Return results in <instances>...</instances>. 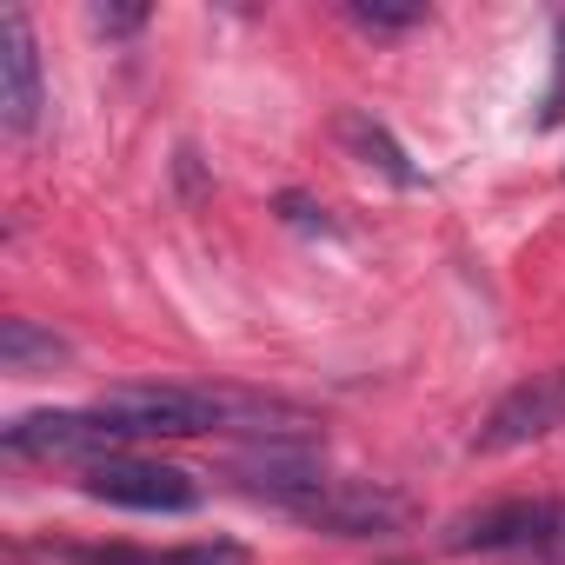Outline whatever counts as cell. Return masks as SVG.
Listing matches in <instances>:
<instances>
[{
    "label": "cell",
    "mask_w": 565,
    "mask_h": 565,
    "mask_svg": "<svg viewBox=\"0 0 565 565\" xmlns=\"http://www.w3.org/2000/svg\"><path fill=\"white\" fill-rule=\"evenodd\" d=\"M446 552L472 558H532V565H565V499H499L479 512H459L439 539Z\"/></svg>",
    "instance_id": "6da1fadb"
},
{
    "label": "cell",
    "mask_w": 565,
    "mask_h": 565,
    "mask_svg": "<svg viewBox=\"0 0 565 565\" xmlns=\"http://www.w3.org/2000/svg\"><path fill=\"white\" fill-rule=\"evenodd\" d=\"M134 439L140 433L127 419H114L107 406H94V413H21L0 433V446L14 459H74L81 472L100 466V459H120Z\"/></svg>",
    "instance_id": "7a4b0ae2"
},
{
    "label": "cell",
    "mask_w": 565,
    "mask_h": 565,
    "mask_svg": "<svg viewBox=\"0 0 565 565\" xmlns=\"http://www.w3.org/2000/svg\"><path fill=\"white\" fill-rule=\"evenodd\" d=\"M287 512L320 525V532H333V539H386V532H399L413 519V499L380 486V479H327L320 492L294 499Z\"/></svg>",
    "instance_id": "3957f363"
},
{
    "label": "cell",
    "mask_w": 565,
    "mask_h": 565,
    "mask_svg": "<svg viewBox=\"0 0 565 565\" xmlns=\"http://www.w3.org/2000/svg\"><path fill=\"white\" fill-rule=\"evenodd\" d=\"M226 479L259 492V499H273V505H294V499L327 486V446L313 433H300V439H253V446H239L226 459Z\"/></svg>",
    "instance_id": "277c9868"
},
{
    "label": "cell",
    "mask_w": 565,
    "mask_h": 565,
    "mask_svg": "<svg viewBox=\"0 0 565 565\" xmlns=\"http://www.w3.org/2000/svg\"><path fill=\"white\" fill-rule=\"evenodd\" d=\"M81 492L100 499V505H127V512H193L200 505V486L180 472V466H160V459H100L81 472Z\"/></svg>",
    "instance_id": "5b68a950"
},
{
    "label": "cell",
    "mask_w": 565,
    "mask_h": 565,
    "mask_svg": "<svg viewBox=\"0 0 565 565\" xmlns=\"http://www.w3.org/2000/svg\"><path fill=\"white\" fill-rule=\"evenodd\" d=\"M565 426V366H552V373H532L525 386H512L492 413H486V426H479V452H519V446H532V439H552Z\"/></svg>",
    "instance_id": "8992f818"
},
{
    "label": "cell",
    "mask_w": 565,
    "mask_h": 565,
    "mask_svg": "<svg viewBox=\"0 0 565 565\" xmlns=\"http://www.w3.org/2000/svg\"><path fill=\"white\" fill-rule=\"evenodd\" d=\"M41 107H47L41 47H34L28 14L8 8V14H0V120H8V134H34L41 127Z\"/></svg>",
    "instance_id": "52a82bcc"
},
{
    "label": "cell",
    "mask_w": 565,
    "mask_h": 565,
    "mask_svg": "<svg viewBox=\"0 0 565 565\" xmlns=\"http://www.w3.org/2000/svg\"><path fill=\"white\" fill-rule=\"evenodd\" d=\"M333 134H340V147L360 160V167H373V173H386L393 186H419V167L406 160V147L373 120V114H340L333 120Z\"/></svg>",
    "instance_id": "ba28073f"
},
{
    "label": "cell",
    "mask_w": 565,
    "mask_h": 565,
    "mask_svg": "<svg viewBox=\"0 0 565 565\" xmlns=\"http://www.w3.org/2000/svg\"><path fill=\"white\" fill-rule=\"evenodd\" d=\"M67 360V340L41 333L34 320H0V366L8 373H54Z\"/></svg>",
    "instance_id": "9c48e42d"
},
{
    "label": "cell",
    "mask_w": 565,
    "mask_h": 565,
    "mask_svg": "<svg viewBox=\"0 0 565 565\" xmlns=\"http://www.w3.org/2000/svg\"><path fill=\"white\" fill-rule=\"evenodd\" d=\"M347 21L366 28V34H406V28L426 21V8L419 0H347Z\"/></svg>",
    "instance_id": "30bf717a"
},
{
    "label": "cell",
    "mask_w": 565,
    "mask_h": 565,
    "mask_svg": "<svg viewBox=\"0 0 565 565\" xmlns=\"http://www.w3.org/2000/svg\"><path fill=\"white\" fill-rule=\"evenodd\" d=\"M153 565H246V545L206 539V545H180V552H153Z\"/></svg>",
    "instance_id": "8fae6325"
},
{
    "label": "cell",
    "mask_w": 565,
    "mask_h": 565,
    "mask_svg": "<svg viewBox=\"0 0 565 565\" xmlns=\"http://www.w3.org/2000/svg\"><path fill=\"white\" fill-rule=\"evenodd\" d=\"M279 220H287V226H307V233H340V226L327 220V206H313V200H300V193L279 200Z\"/></svg>",
    "instance_id": "7c38bea8"
},
{
    "label": "cell",
    "mask_w": 565,
    "mask_h": 565,
    "mask_svg": "<svg viewBox=\"0 0 565 565\" xmlns=\"http://www.w3.org/2000/svg\"><path fill=\"white\" fill-rule=\"evenodd\" d=\"M94 28H100V34H134V28H147V8H107V0H100V8H94Z\"/></svg>",
    "instance_id": "4fadbf2b"
},
{
    "label": "cell",
    "mask_w": 565,
    "mask_h": 565,
    "mask_svg": "<svg viewBox=\"0 0 565 565\" xmlns=\"http://www.w3.org/2000/svg\"><path fill=\"white\" fill-rule=\"evenodd\" d=\"M552 120H565V21H558V81H552V94H545L539 127H552Z\"/></svg>",
    "instance_id": "5bb4252c"
}]
</instances>
